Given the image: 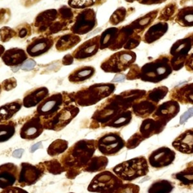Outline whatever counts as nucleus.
<instances>
[{
    "instance_id": "9d476101",
    "label": "nucleus",
    "mask_w": 193,
    "mask_h": 193,
    "mask_svg": "<svg viewBox=\"0 0 193 193\" xmlns=\"http://www.w3.org/2000/svg\"><path fill=\"white\" fill-rule=\"evenodd\" d=\"M123 183L124 181L113 172L103 170L94 176L88 187V191L94 193H109Z\"/></svg>"
},
{
    "instance_id": "3c124183",
    "label": "nucleus",
    "mask_w": 193,
    "mask_h": 193,
    "mask_svg": "<svg viewBox=\"0 0 193 193\" xmlns=\"http://www.w3.org/2000/svg\"><path fill=\"white\" fill-rule=\"evenodd\" d=\"M139 72H140V66L136 64L135 63H133L130 68L128 69V72L125 75V78H126L127 80L130 81L139 79Z\"/></svg>"
},
{
    "instance_id": "a211bd4d",
    "label": "nucleus",
    "mask_w": 193,
    "mask_h": 193,
    "mask_svg": "<svg viewBox=\"0 0 193 193\" xmlns=\"http://www.w3.org/2000/svg\"><path fill=\"white\" fill-rule=\"evenodd\" d=\"M175 158L174 151L166 146H161L152 152L148 158V161L152 168L161 169L171 165L174 161Z\"/></svg>"
},
{
    "instance_id": "09e8293b",
    "label": "nucleus",
    "mask_w": 193,
    "mask_h": 193,
    "mask_svg": "<svg viewBox=\"0 0 193 193\" xmlns=\"http://www.w3.org/2000/svg\"><path fill=\"white\" fill-rule=\"evenodd\" d=\"M16 38V32L15 29L4 26L0 28V41L2 42H8L11 39Z\"/></svg>"
},
{
    "instance_id": "c756f323",
    "label": "nucleus",
    "mask_w": 193,
    "mask_h": 193,
    "mask_svg": "<svg viewBox=\"0 0 193 193\" xmlns=\"http://www.w3.org/2000/svg\"><path fill=\"white\" fill-rule=\"evenodd\" d=\"M166 125L152 118H145L141 123L139 132L145 139L150 138L154 135L160 134L165 130Z\"/></svg>"
},
{
    "instance_id": "58836bf2",
    "label": "nucleus",
    "mask_w": 193,
    "mask_h": 193,
    "mask_svg": "<svg viewBox=\"0 0 193 193\" xmlns=\"http://www.w3.org/2000/svg\"><path fill=\"white\" fill-rule=\"evenodd\" d=\"M18 123L15 120H10L0 123V144L8 141L15 136Z\"/></svg>"
},
{
    "instance_id": "680f3d73",
    "label": "nucleus",
    "mask_w": 193,
    "mask_h": 193,
    "mask_svg": "<svg viewBox=\"0 0 193 193\" xmlns=\"http://www.w3.org/2000/svg\"><path fill=\"white\" fill-rule=\"evenodd\" d=\"M24 152V149H16V150L14 151L13 153H12V156L15 158H20L22 157V156H23Z\"/></svg>"
},
{
    "instance_id": "13d9d810",
    "label": "nucleus",
    "mask_w": 193,
    "mask_h": 193,
    "mask_svg": "<svg viewBox=\"0 0 193 193\" xmlns=\"http://www.w3.org/2000/svg\"><path fill=\"white\" fill-rule=\"evenodd\" d=\"M167 0H135V2L145 6H152V5H159L165 2Z\"/></svg>"
},
{
    "instance_id": "1a4fd4ad",
    "label": "nucleus",
    "mask_w": 193,
    "mask_h": 193,
    "mask_svg": "<svg viewBox=\"0 0 193 193\" xmlns=\"http://www.w3.org/2000/svg\"><path fill=\"white\" fill-rule=\"evenodd\" d=\"M79 112V107L75 103H69L64 105L51 118L42 121V125L45 130L60 131L66 127L78 115Z\"/></svg>"
},
{
    "instance_id": "7ed1b4c3",
    "label": "nucleus",
    "mask_w": 193,
    "mask_h": 193,
    "mask_svg": "<svg viewBox=\"0 0 193 193\" xmlns=\"http://www.w3.org/2000/svg\"><path fill=\"white\" fill-rule=\"evenodd\" d=\"M115 89L116 86L113 83H96L70 92V94L72 101L77 106L86 107L95 105L110 96Z\"/></svg>"
},
{
    "instance_id": "c85d7f7f",
    "label": "nucleus",
    "mask_w": 193,
    "mask_h": 193,
    "mask_svg": "<svg viewBox=\"0 0 193 193\" xmlns=\"http://www.w3.org/2000/svg\"><path fill=\"white\" fill-rule=\"evenodd\" d=\"M81 41L80 36L70 32L55 38L54 47L58 52H64L78 45Z\"/></svg>"
},
{
    "instance_id": "4468645a",
    "label": "nucleus",
    "mask_w": 193,
    "mask_h": 193,
    "mask_svg": "<svg viewBox=\"0 0 193 193\" xmlns=\"http://www.w3.org/2000/svg\"><path fill=\"white\" fill-rule=\"evenodd\" d=\"M118 35H117L116 41L110 51H118L121 49L132 51L134 48H137L140 42L141 36L136 33L129 24L125 26L118 27Z\"/></svg>"
},
{
    "instance_id": "6e6d98bb",
    "label": "nucleus",
    "mask_w": 193,
    "mask_h": 193,
    "mask_svg": "<svg viewBox=\"0 0 193 193\" xmlns=\"http://www.w3.org/2000/svg\"><path fill=\"white\" fill-rule=\"evenodd\" d=\"M0 193H29L27 191L20 187H11L2 189Z\"/></svg>"
},
{
    "instance_id": "ddd939ff",
    "label": "nucleus",
    "mask_w": 193,
    "mask_h": 193,
    "mask_svg": "<svg viewBox=\"0 0 193 193\" xmlns=\"http://www.w3.org/2000/svg\"><path fill=\"white\" fill-rule=\"evenodd\" d=\"M125 140L119 132H107L96 139L97 149L105 156H114L125 147Z\"/></svg>"
},
{
    "instance_id": "e433bc0d",
    "label": "nucleus",
    "mask_w": 193,
    "mask_h": 193,
    "mask_svg": "<svg viewBox=\"0 0 193 193\" xmlns=\"http://www.w3.org/2000/svg\"><path fill=\"white\" fill-rule=\"evenodd\" d=\"M179 6L177 1L173 0L168 2L165 6H164L161 9H160L157 19L158 21L163 22H174V18L178 11Z\"/></svg>"
},
{
    "instance_id": "f03ea898",
    "label": "nucleus",
    "mask_w": 193,
    "mask_h": 193,
    "mask_svg": "<svg viewBox=\"0 0 193 193\" xmlns=\"http://www.w3.org/2000/svg\"><path fill=\"white\" fill-rule=\"evenodd\" d=\"M97 149L96 139H83L77 141L63 153L60 158L66 170V177L73 180L82 172L85 165L94 156Z\"/></svg>"
},
{
    "instance_id": "aec40b11",
    "label": "nucleus",
    "mask_w": 193,
    "mask_h": 193,
    "mask_svg": "<svg viewBox=\"0 0 193 193\" xmlns=\"http://www.w3.org/2000/svg\"><path fill=\"white\" fill-rule=\"evenodd\" d=\"M100 50V35L94 36L75 48L72 55L78 61H85L94 58Z\"/></svg>"
},
{
    "instance_id": "7c9ffc66",
    "label": "nucleus",
    "mask_w": 193,
    "mask_h": 193,
    "mask_svg": "<svg viewBox=\"0 0 193 193\" xmlns=\"http://www.w3.org/2000/svg\"><path fill=\"white\" fill-rule=\"evenodd\" d=\"M172 178L177 181L180 187L187 189H193V161L187 163L182 170L174 174Z\"/></svg>"
},
{
    "instance_id": "5701e85b",
    "label": "nucleus",
    "mask_w": 193,
    "mask_h": 193,
    "mask_svg": "<svg viewBox=\"0 0 193 193\" xmlns=\"http://www.w3.org/2000/svg\"><path fill=\"white\" fill-rule=\"evenodd\" d=\"M49 95V90L47 87L34 88L27 91L24 94L22 103L25 108H32L38 106L44 99Z\"/></svg>"
},
{
    "instance_id": "5fc2aeb1",
    "label": "nucleus",
    "mask_w": 193,
    "mask_h": 193,
    "mask_svg": "<svg viewBox=\"0 0 193 193\" xmlns=\"http://www.w3.org/2000/svg\"><path fill=\"white\" fill-rule=\"evenodd\" d=\"M36 66V62L32 58H28L25 62L21 65L20 68L24 71H30L33 70Z\"/></svg>"
},
{
    "instance_id": "20e7f679",
    "label": "nucleus",
    "mask_w": 193,
    "mask_h": 193,
    "mask_svg": "<svg viewBox=\"0 0 193 193\" xmlns=\"http://www.w3.org/2000/svg\"><path fill=\"white\" fill-rule=\"evenodd\" d=\"M32 30L38 35L53 36L63 31L70 30V24L62 20L58 9L51 8L38 14L32 25Z\"/></svg>"
},
{
    "instance_id": "e2e57ef3",
    "label": "nucleus",
    "mask_w": 193,
    "mask_h": 193,
    "mask_svg": "<svg viewBox=\"0 0 193 193\" xmlns=\"http://www.w3.org/2000/svg\"><path fill=\"white\" fill-rule=\"evenodd\" d=\"M42 147V142H38L37 144L32 145V147L30 149V152L32 153L35 152L36 150H38L39 149H41Z\"/></svg>"
},
{
    "instance_id": "69168bd1",
    "label": "nucleus",
    "mask_w": 193,
    "mask_h": 193,
    "mask_svg": "<svg viewBox=\"0 0 193 193\" xmlns=\"http://www.w3.org/2000/svg\"><path fill=\"white\" fill-rule=\"evenodd\" d=\"M125 2H129V3H133L135 2V0H125Z\"/></svg>"
},
{
    "instance_id": "4d7b16f0",
    "label": "nucleus",
    "mask_w": 193,
    "mask_h": 193,
    "mask_svg": "<svg viewBox=\"0 0 193 193\" xmlns=\"http://www.w3.org/2000/svg\"><path fill=\"white\" fill-rule=\"evenodd\" d=\"M184 67L187 70V71L193 73V52L192 54H189L187 56Z\"/></svg>"
},
{
    "instance_id": "4c0bfd02",
    "label": "nucleus",
    "mask_w": 193,
    "mask_h": 193,
    "mask_svg": "<svg viewBox=\"0 0 193 193\" xmlns=\"http://www.w3.org/2000/svg\"><path fill=\"white\" fill-rule=\"evenodd\" d=\"M133 118V113L131 109H127L122 112L120 114L115 117L113 119L110 121L109 123L106 125V127H111V128H121L128 125L131 122Z\"/></svg>"
},
{
    "instance_id": "2eb2a0df",
    "label": "nucleus",
    "mask_w": 193,
    "mask_h": 193,
    "mask_svg": "<svg viewBox=\"0 0 193 193\" xmlns=\"http://www.w3.org/2000/svg\"><path fill=\"white\" fill-rule=\"evenodd\" d=\"M19 168L20 172L18 185L21 188L34 185L45 174V170L41 163L34 165L29 162H22Z\"/></svg>"
},
{
    "instance_id": "a18cd8bd",
    "label": "nucleus",
    "mask_w": 193,
    "mask_h": 193,
    "mask_svg": "<svg viewBox=\"0 0 193 193\" xmlns=\"http://www.w3.org/2000/svg\"><path fill=\"white\" fill-rule=\"evenodd\" d=\"M129 12L131 13V9H127L125 7H119L113 12L110 16L109 23L112 26H118V24L123 23L125 19L129 15Z\"/></svg>"
},
{
    "instance_id": "052dcab7",
    "label": "nucleus",
    "mask_w": 193,
    "mask_h": 193,
    "mask_svg": "<svg viewBox=\"0 0 193 193\" xmlns=\"http://www.w3.org/2000/svg\"><path fill=\"white\" fill-rule=\"evenodd\" d=\"M74 60L75 59L72 57V54H67L62 58L61 63L63 66H70L74 63Z\"/></svg>"
},
{
    "instance_id": "393cba45",
    "label": "nucleus",
    "mask_w": 193,
    "mask_h": 193,
    "mask_svg": "<svg viewBox=\"0 0 193 193\" xmlns=\"http://www.w3.org/2000/svg\"><path fill=\"white\" fill-rule=\"evenodd\" d=\"M159 11L160 8H156V9L148 12L143 16L133 20L131 23L129 24V25L131 26V27L136 33L142 36L146 30L154 24V21L158 18Z\"/></svg>"
},
{
    "instance_id": "2f4dec72",
    "label": "nucleus",
    "mask_w": 193,
    "mask_h": 193,
    "mask_svg": "<svg viewBox=\"0 0 193 193\" xmlns=\"http://www.w3.org/2000/svg\"><path fill=\"white\" fill-rule=\"evenodd\" d=\"M95 72L96 69L92 66H79L70 72L68 80L72 84H80L92 78Z\"/></svg>"
},
{
    "instance_id": "49530a36",
    "label": "nucleus",
    "mask_w": 193,
    "mask_h": 193,
    "mask_svg": "<svg viewBox=\"0 0 193 193\" xmlns=\"http://www.w3.org/2000/svg\"><path fill=\"white\" fill-rule=\"evenodd\" d=\"M14 29L16 32V38H19V39H27L30 37L32 33V26L28 23L20 24Z\"/></svg>"
},
{
    "instance_id": "c9c22d12",
    "label": "nucleus",
    "mask_w": 193,
    "mask_h": 193,
    "mask_svg": "<svg viewBox=\"0 0 193 193\" xmlns=\"http://www.w3.org/2000/svg\"><path fill=\"white\" fill-rule=\"evenodd\" d=\"M109 164L107 157L103 156H93L88 163L82 170V172H88V173H96L105 170Z\"/></svg>"
},
{
    "instance_id": "f8f14e48",
    "label": "nucleus",
    "mask_w": 193,
    "mask_h": 193,
    "mask_svg": "<svg viewBox=\"0 0 193 193\" xmlns=\"http://www.w3.org/2000/svg\"><path fill=\"white\" fill-rule=\"evenodd\" d=\"M97 26L96 12L93 8L76 10L70 32L79 36L85 35Z\"/></svg>"
},
{
    "instance_id": "0e129e2a",
    "label": "nucleus",
    "mask_w": 193,
    "mask_h": 193,
    "mask_svg": "<svg viewBox=\"0 0 193 193\" xmlns=\"http://www.w3.org/2000/svg\"><path fill=\"white\" fill-rule=\"evenodd\" d=\"M5 51H6V48H5L2 45L0 44V58L2 56L3 53L5 52Z\"/></svg>"
},
{
    "instance_id": "de8ad7c7",
    "label": "nucleus",
    "mask_w": 193,
    "mask_h": 193,
    "mask_svg": "<svg viewBox=\"0 0 193 193\" xmlns=\"http://www.w3.org/2000/svg\"><path fill=\"white\" fill-rule=\"evenodd\" d=\"M139 190L140 189L138 185L127 182L122 184L119 187L109 193H139Z\"/></svg>"
},
{
    "instance_id": "f704fd0d",
    "label": "nucleus",
    "mask_w": 193,
    "mask_h": 193,
    "mask_svg": "<svg viewBox=\"0 0 193 193\" xmlns=\"http://www.w3.org/2000/svg\"><path fill=\"white\" fill-rule=\"evenodd\" d=\"M118 30V27H113L103 31L100 35V50L111 49L116 41Z\"/></svg>"
},
{
    "instance_id": "39448f33",
    "label": "nucleus",
    "mask_w": 193,
    "mask_h": 193,
    "mask_svg": "<svg viewBox=\"0 0 193 193\" xmlns=\"http://www.w3.org/2000/svg\"><path fill=\"white\" fill-rule=\"evenodd\" d=\"M170 54H161L155 60L145 63L140 66L139 79L145 82L157 84L168 79L174 72L170 65Z\"/></svg>"
},
{
    "instance_id": "338daca9",
    "label": "nucleus",
    "mask_w": 193,
    "mask_h": 193,
    "mask_svg": "<svg viewBox=\"0 0 193 193\" xmlns=\"http://www.w3.org/2000/svg\"><path fill=\"white\" fill-rule=\"evenodd\" d=\"M2 87H1V84H0V95H1V94H2Z\"/></svg>"
},
{
    "instance_id": "473e14b6",
    "label": "nucleus",
    "mask_w": 193,
    "mask_h": 193,
    "mask_svg": "<svg viewBox=\"0 0 193 193\" xmlns=\"http://www.w3.org/2000/svg\"><path fill=\"white\" fill-rule=\"evenodd\" d=\"M23 106L22 100L16 99L0 106V123L10 121Z\"/></svg>"
},
{
    "instance_id": "f3484780",
    "label": "nucleus",
    "mask_w": 193,
    "mask_h": 193,
    "mask_svg": "<svg viewBox=\"0 0 193 193\" xmlns=\"http://www.w3.org/2000/svg\"><path fill=\"white\" fill-rule=\"evenodd\" d=\"M45 131L40 117L36 113L25 118L20 130V137L26 140H34Z\"/></svg>"
},
{
    "instance_id": "6ab92c4d",
    "label": "nucleus",
    "mask_w": 193,
    "mask_h": 193,
    "mask_svg": "<svg viewBox=\"0 0 193 193\" xmlns=\"http://www.w3.org/2000/svg\"><path fill=\"white\" fill-rule=\"evenodd\" d=\"M180 111V103L174 100H169L166 102L158 104L152 116L155 120L167 125L170 120L178 115Z\"/></svg>"
},
{
    "instance_id": "864d4df0",
    "label": "nucleus",
    "mask_w": 193,
    "mask_h": 193,
    "mask_svg": "<svg viewBox=\"0 0 193 193\" xmlns=\"http://www.w3.org/2000/svg\"><path fill=\"white\" fill-rule=\"evenodd\" d=\"M11 16V10L9 8H0V24H6L10 20Z\"/></svg>"
},
{
    "instance_id": "37998d69",
    "label": "nucleus",
    "mask_w": 193,
    "mask_h": 193,
    "mask_svg": "<svg viewBox=\"0 0 193 193\" xmlns=\"http://www.w3.org/2000/svg\"><path fill=\"white\" fill-rule=\"evenodd\" d=\"M169 93V89L166 86H158V87L154 88L152 90L146 91V96L149 100H150L152 102L157 103H160V101L165 99V96L168 95Z\"/></svg>"
},
{
    "instance_id": "9b49d317",
    "label": "nucleus",
    "mask_w": 193,
    "mask_h": 193,
    "mask_svg": "<svg viewBox=\"0 0 193 193\" xmlns=\"http://www.w3.org/2000/svg\"><path fill=\"white\" fill-rule=\"evenodd\" d=\"M193 48V32L189 35L178 39L172 45L170 49L171 56L170 65L173 71H179L184 67L186 60Z\"/></svg>"
},
{
    "instance_id": "4be33fe9",
    "label": "nucleus",
    "mask_w": 193,
    "mask_h": 193,
    "mask_svg": "<svg viewBox=\"0 0 193 193\" xmlns=\"http://www.w3.org/2000/svg\"><path fill=\"white\" fill-rule=\"evenodd\" d=\"M169 98L181 104L193 105V82L176 86L169 91Z\"/></svg>"
},
{
    "instance_id": "603ef678",
    "label": "nucleus",
    "mask_w": 193,
    "mask_h": 193,
    "mask_svg": "<svg viewBox=\"0 0 193 193\" xmlns=\"http://www.w3.org/2000/svg\"><path fill=\"white\" fill-rule=\"evenodd\" d=\"M17 85H18V82H17L16 79L15 77H11V78L5 79L1 83L2 89L6 91H10L13 90V89H15L17 87Z\"/></svg>"
},
{
    "instance_id": "b1692460",
    "label": "nucleus",
    "mask_w": 193,
    "mask_h": 193,
    "mask_svg": "<svg viewBox=\"0 0 193 193\" xmlns=\"http://www.w3.org/2000/svg\"><path fill=\"white\" fill-rule=\"evenodd\" d=\"M26 50L21 48H11L6 50L1 57L2 61L8 66H18L28 59Z\"/></svg>"
},
{
    "instance_id": "f257e3e1",
    "label": "nucleus",
    "mask_w": 193,
    "mask_h": 193,
    "mask_svg": "<svg viewBox=\"0 0 193 193\" xmlns=\"http://www.w3.org/2000/svg\"><path fill=\"white\" fill-rule=\"evenodd\" d=\"M146 91L141 89L127 90L111 95L100 104L91 118L89 128H104L106 125L125 110L131 109L133 103L145 96Z\"/></svg>"
},
{
    "instance_id": "c03bdc74",
    "label": "nucleus",
    "mask_w": 193,
    "mask_h": 193,
    "mask_svg": "<svg viewBox=\"0 0 193 193\" xmlns=\"http://www.w3.org/2000/svg\"><path fill=\"white\" fill-rule=\"evenodd\" d=\"M40 163L44 168L45 172L47 171L53 175H59L61 174L63 172H66L64 168L62 166L60 160L58 159V158H53V159L49 160V161Z\"/></svg>"
},
{
    "instance_id": "8fccbe9b",
    "label": "nucleus",
    "mask_w": 193,
    "mask_h": 193,
    "mask_svg": "<svg viewBox=\"0 0 193 193\" xmlns=\"http://www.w3.org/2000/svg\"><path fill=\"white\" fill-rule=\"evenodd\" d=\"M145 139L144 138L141 134L138 132L134 133V134L127 140L126 144H125V147L127 149H135L136 147L139 146L143 141H144Z\"/></svg>"
},
{
    "instance_id": "79ce46f5",
    "label": "nucleus",
    "mask_w": 193,
    "mask_h": 193,
    "mask_svg": "<svg viewBox=\"0 0 193 193\" xmlns=\"http://www.w3.org/2000/svg\"><path fill=\"white\" fill-rule=\"evenodd\" d=\"M68 148V141L63 139H57L49 145L47 149V153L51 157H55L64 153Z\"/></svg>"
},
{
    "instance_id": "0eeeda50",
    "label": "nucleus",
    "mask_w": 193,
    "mask_h": 193,
    "mask_svg": "<svg viewBox=\"0 0 193 193\" xmlns=\"http://www.w3.org/2000/svg\"><path fill=\"white\" fill-rule=\"evenodd\" d=\"M71 102L73 101L69 92L53 93L38 105L35 113L40 117L42 122L45 121L56 114L64 105Z\"/></svg>"
},
{
    "instance_id": "cd10ccee",
    "label": "nucleus",
    "mask_w": 193,
    "mask_h": 193,
    "mask_svg": "<svg viewBox=\"0 0 193 193\" xmlns=\"http://www.w3.org/2000/svg\"><path fill=\"white\" fill-rule=\"evenodd\" d=\"M158 104L148 99L146 95L133 103L131 111L133 114L141 118H147L156 111Z\"/></svg>"
},
{
    "instance_id": "72a5a7b5",
    "label": "nucleus",
    "mask_w": 193,
    "mask_h": 193,
    "mask_svg": "<svg viewBox=\"0 0 193 193\" xmlns=\"http://www.w3.org/2000/svg\"><path fill=\"white\" fill-rule=\"evenodd\" d=\"M174 23L182 27H193V6H186L179 8Z\"/></svg>"
},
{
    "instance_id": "774afa93",
    "label": "nucleus",
    "mask_w": 193,
    "mask_h": 193,
    "mask_svg": "<svg viewBox=\"0 0 193 193\" xmlns=\"http://www.w3.org/2000/svg\"><path fill=\"white\" fill-rule=\"evenodd\" d=\"M69 193H74V192H69Z\"/></svg>"
},
{
    "instance_id": "a878e982",
    "label": "nucleus",
    "mask_w": 193,
    "mask_h": 193,
    "mask_svg": "<svg viewBox=\"0 0 193 193\" xmlns=\"http://www.w3.org/2000/svg\"><path fill=\"white\" fill-rule=\"evenodd\" d=\"M169 26L166 22L158 21L153 24L141 36V40L146 44H152L159 40L168 32Z\"/></svg>"
},
{
    "instance_id": "ea45409f",
    "label": "nucleus",
    "mask_w": 193,
    "mask_h": 193,
    "mask_svg": "<svg viewBox=\"0 0 193 193\" xmlns=\"http://www.w3.org/2000/svg\"><path fill=\"white\" fill-rule=\"evenodd\" d=\"M174 185L168 180H157L152 182L148 189V193H170Z\"/></svg>"
},
{
    "instance_id": "412c9836",
    "label": "nucleus",
    "mask_w": 193,
    "mask_h": 193,
    "mask_svg": "<svg viewBox=\"0 0 193 193\" xmlns=\"http://www.w3.org/2000/svg\"><path fill=\"white\" fill-rule=\"evenodd\" d=\"M20 168L11 162L0 165V189H5L13 187L18 182Z\"/></svg>"
},
{
    "instance_id": "bb28decb",
    "label": "nucleus",
    "mask_w": 193,
    "mask_h": 193,
    "mask_svg": "<svg viewBox=\"0 0 193 193\" xmlns=\"http://www.w3.org/2000/svg\"><path fill=\"white\" fill-rule=\"evenodd\" d=\"M177 151L187 155L193 154V127L181 133L172 143Z\"/></svg>"
},
{
    "instance_id": "dca6fc26",
    "label": "nucleus",
    "mask_w": 193,
    "mask_h": 193,
    "mask_svg": "<svg viewBox=\"0 0 193 193\" xmlns=\"http://www.w3.org/2000/svg\"><path fill=\"white\" fill-rule=\"evenodd\" d=\"M55 38L52 36H42L32 38L26 47V52L31 58H35L46 54L54 45Z\"/></svg>"
},
{
    "instance_id": "a19ab883",
    "label": "nucleus",
    "mask_w": 193,
    "mask_h": 193,
    "mask_svg": "<svg viewBox=\"0 0 193 193\" xmlns=\"http://www.w3.org/2000/svg\"><path fill=\"white\" fill-rule=\"evenodd\" d=\"M107 0H68V6L75 10H81L101 6Z\"/></svg>"
},
{
    "instance_id": "423d86ee",
    "label": "nucleus",
    "mask_w": 193,
    "mask_h": 193,
    "mask_svg": "<svg viewBox=\"0 0 193 193\" xmlns=\"http://www.w3.org/2000/svg\"><path fill=\"white\" fill-rule=\"evenodd\" d=\"M113 172L123 181L131 182L149 174L148 161L144 156H139L115 165Z\"/></svg>"
},
{
    "instance_id": "6e6552de",
    "label": "nucleus",
    "mask_w": 193,
    "mask_h": 193,
    "mask_svg": "<svg viewBox=\"0 0 193 193\" xmlns=\"http://www.w3.org/2000/svg\"><path fill=\"white\" fill-rule=\"evenodd\" d=\"M137 60V54L133 51L120 50L104 59L101 68L106 73H121L130 68Z\"/></svg>"
},
{
    "instance_id": "bf43d9fd",
    "label": "nucleus",
    "mask_w": 193,
    "mask_h": 193,
    "mask_svg": "<svg viewBox=\"0 0 193 193\" xmlns=\"http://www.w3.org/2000/svg\"><path fill=\"white\" fill-rule=\"evenodd\" d=\"M192 116H193V107L189 108L187 111H186L183 114L181 115L180 118V125H183L184 123L187 122V121L189 119V118H191V117Z\"/></svg>"
}]
</instances>
